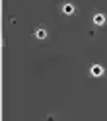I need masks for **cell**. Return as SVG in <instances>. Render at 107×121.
<instances>
[{
  "mask_svg": "<svg viewBox=\"0 0 107 121\" xmlns=\"http://www.w3.org/2000/svg\"><path fill=\"white\" fill-rule=\"evenodd\" d=\"M94 24H95V26H103V24H105V16H103V14L94 16Z\"/></svg>",
  "mask_w": 107,
  "mask_h": 121,
  "instance_id": "cell-1",
  "label": "cell"
},
{
  "mask_svg": "<svg viewBox=\"0 0 107 121\" xmlns=\"http://www.w3.org/2000/svg\"><path fill=\"white\" fill-rule=\"evenodd\" d=\"M91 74H94V76H99V74H103V69L99 65H94L91 66Z\"/></svg>",
  "mask_w": 107,
  "mask_h": 121,
  "instance_id": "cell-2",
  "label": "cell"
},
{
  "mask_svg": "<svg viewBox=\"0 0 107 121\" xmlns=\"http://www.w3.org/2000/svg\"><path fill=\"white\" fill-rule=\"evenodd\" d=\"M62 12L64 14H74V4H64L62 6Z\"/></svg>",
  "mask_w": 107,
  "mask_h": 121,
  "instance_id": "cell-3",
  "label": "cell"
},
{
  "mask_svg": "<svg viewBox=\"0 0 107 121\" xmlns=\"http://www.w3.org/2000/svg\"><path fill=\"white\" fill-rule=\"evenodd\" d=\"M35 37H37V39H45V37H47V31H45V29H37Z\"/></svg>",
  "mask_w": 107,
  "mask_h": 121,
  "instance_id": "cell-4",
  "label": "cell"
}]
</instances>
